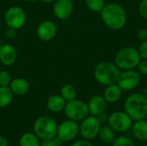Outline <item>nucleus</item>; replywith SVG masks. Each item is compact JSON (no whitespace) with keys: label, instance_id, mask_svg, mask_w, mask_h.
Here are the masks:
<instances>
[{"label":"nucleus","instance_id":"nucleus-1","mask_svg":"<svg viewBox=\"0 0 147 146\" xmlns=\"http://www.w3.org/2000/svg\"><path fill=\"white\" fill-rule=\"evenodd\" d=\"M101 17L104 24L112 30H120L127 23V12L125 9L118 3L105 4L101 10Z\"/></svg>","mask_w":147,"mask_h":146},{"label":"nucleus","instance_id":"nucleus-2","mask_svg":"<svg viewBox=\"0 0 147 146\" xmlns=\"http://www.w3.org/2000/svg\"><path fill=\"white\" fill-rule=\"evenodd\" d=\"M124 111L133 120H144L147 116V98L141 93L130 95L124 102Z\"/></svg>","mask_w":147,"mask_h":146},{"label":"nucleus","instance_id":"nucleus-3","mask_svg":"<svg viewBox=\"0 0 147 146\" xmlns=\"http://www.w3.org/2000/svg\"><path fill=\"white\" fill-rule=\"evenodd\" d=\"M120 69L117 65L109 61L100 62L94 70V77L97 83L103 86L116 83L120 76Z\"/></svg>","mask_w":147,"mask_h":146},{"label":"nucleus","instance_id":"nucleus-4","mask_svg":"<svg viewBox=\"0 0 147 146\" xmlns=\"http://www.w3.org/2000/svg\"><path fill=\"white\" fill-rule=\"evenodd\" d=\"M58 124L56 120L48 115H41L38 117L33 126L34 134L40 139H51L57 135Z\"/></svg>","mask_w":147,"mask_h":146},{"label":"nucleus","instance_id":"nucleus-5","mask_svg":"<svg viewBox=\"0 0 147 146\" xmlns=\"http://www.w3.org/2000/svg\"><path fill=\"white\" fill-rule=\"evenodd\" d=\"M141 58L138 49L132 46H126L117 52L115 57V63L121 70H134L140 62Z\"/></svg>","mask_w":147,"mask_h":146},{"label":"nucleus","instance_id":"nucleus-6","mask_svg":"<svg viewBox=\"0 0 147 146\" xmlns=\"http://www.w3.org/2000/svg\"><path fill=\"white\" fill-rule=\"evenodd\" d=\"M64 113L67 119L77 122L81 121L90 114L88 104L85 102L78 99L66 102L64 108Z\"/></svg>","mask_w":147,"mask_h":146},{"label":"nucleus","instance_id":"nucleus-7","mask_svg":"<svg viewBox=\"0 0 147 146\" xmlns=\"http://www.w3.org/2000/svg\"><path fill=\"white\" fill-rule=\"evenodd\" d=\"M101 126L102 124L97 117L90 114L80 121L79 134L84 139L92 140L98 137Z\"/></svg>","mask_w":147,"mask_h":146},{"label":"nucleus","instance_id":"nucleus-8","mask_svg":"<svg viewBox=\"0 0 147 146\" xmlns=\"http://www.w3.org/2000/svg\"><path fill=\"white\" fill-rule=\"evenodd\" d=\"M109 126L117 133H125L133 126V120L125 111H115L109 115Z\"/></svg>","mask_w":147,"mask_h":146},{"label":"nucleus","instance_id":"nucleus-9","mask_svg":"<svg viewBox=\"0 0 147 146\" xmlns=\"http://www.w3.org/2000/svg\"><path fill=\"white\" fill-rule=\"evenodd\" d=\"M4 22L9 28L19 29L22 28L27 22L25 11L19 6H11L4 13Z\"/></svg>","mask_w":147,"mask_h":146},{"label":"nucleus","instance_id":"nucleus-10","mask_svg":"<svg viewBox=\"0 0 147 146\" xmlns=\"http://www.w3.org/2000/svg\"><path fill=\"white\" fill-rule=\"evenodd\" d=\"M79 134V124L71 120H66L58 125L57 136L63 142H71Z\"/></svg>","mask_w":147,"mask_h":146},{"label":"nucleus","instance_id":"nucleus-11","mask_svg":"<svg viewBox=\"0 0 147 146\" xmlns=\"http://www.w3.org/2000/svg\"><path fill=\"white\" fill-rule=\"evenodd\" d=\"M140 74L134 70H125L120 73L116 83L124 91H130L138 87L140 83Z\"/></svg>","mask_w":147,"mask_h":146},{"label":"nucleus","instance_id":"nucleus-12","mask_svg":"<svg viewBox=\"0 0 147 146\" xmlns=\"http://www.w3.org/2000/svg\"><path fill=\"white\" fill-rule=\"evenodd\" d=\"M74 5L71 0H55L53 2V12L59 20L68 19L73 12Z\"/></svg>","mask_w":147,"mask_h":146},{"label":"nucleus","instance_id":"nucleus-13","mask_svg":"<svg viewBox=\"0 0 147 146\" xmlns=\"http://www.w3.org/2000/svg\"><path fill=\"white\" fill-rule=\"evenodd\" d=\"M36 33L40 40L43 41H50L53 40L57 34V26L53 22L46 20L38 25Z\"/></svg>","mask_w":147,"mask_h":146},{"label":"nucleus","instance_id":"nucleus-14","mask_svg":"<svg viewBox=\"0 0 147 146\" xmlns=\"http://www.w3.org/2000/svg\"><path fill=\"white\" fill-rule=\"evenodd\" d=\"M17 59L16 50L10 44H2L0 46V62L4 66L13 65Z\"/></svg>","mask_w":147,"mask_h":146},{"label":"nucleus","instance_id":"nucleus-15","mask_svg":"<svg viewBox=\"0 0 147 146\" xmlns=\"http://www.w3.org/2000/svg\"><path fill=\"white\" fill-rule=\"evenodd\" d=\"M87 104H88L90 114L93 116H97L100 114L105 112L108 102L104 99L103 96L96 95L90 99Z\"/></svg>","mask_w":147,"mask_h":146},{"label":"nucleus","instance_id":"nucleus-16","mask_svg":"<svg viewBox=\"0 0 147 146\" xmlns=\"http://www.w3.org/2000/svg\"><path fill=\"white\" fill-rule=\"evenodd\" d=\"M9 87L14 95L19 96L28 94L30 89L28 82L22 77H16L11 80Z\"/></svg>","mask_w":147,"mask_h":146},{"label":"nucleus","instance_id":"nucleus-17","mask_svg":"<svg viewBox=\"0 0 147 146\" xmlns=\"http://www.w3.org/2000/svg\"><path fill=\"white\" fill-rule=\"evenodd\" d=\"M122 91L123 90L117 83H113L106 86V89L103 92V97L108 103H115L121 99Z\"/></svg>","mask_w":147,"mask_h":146},{"label":"nucleus","instance_id":"nucleus-18","mask_svg":"<svg viewBox=\"0 0 147 146\" xmlns=\"http://www.w3.org/2000/svg\"><path fill=\"white\" fill-rule=\"evenodd\" d=\"M66 102L60 95H53L47 100V108L52 113H60L64 111Z\"/></svg>","mask_w":147,"mask_h":146},{"label":"nucleus","instance_id":"nucleus-19","mask_svg":"<svg viewBox=\"0 0 147 146\" xmlns=\"http://www.w3.org/2000/svg\"><path fill=\"white\" fill-rule=\"evenodd\" d=\"M134 137L140 141H147V121L144 120H136L132 126Z\"/></svg>","mask_w":147,"mask_h":146},{"label":"nucleus","instance_id":"nucleus-20","mask_svg":"<svg viewBox=\"0 0 147 146\" xmlns=\"http://www.w3.org/2000/svg\"><path fill=\"white\" fill-rule=\"evenodd\" d=\"M40 139L33 132L23 133L19 139V146H40Z\"/></svg>","mask_w":147,"mask_h":146},{"label":"nucleus","instance_id":"nucleus-21","mask_svg":"<svg viewBox=\"0 0 147 146\" xmlns=\"http://www.w3.org/2000/svg\"><path fill=\"white\" fill-rule=\"evenodd\" d=\"M98 137L104 144L109 145L112 144L115 139V131L108 125V126H101L98 133Z\"/></svg>","mask_w":147,"mask_h":146},{"label":"nucleus","instance_id":"nucleus-22","mask_svg":"<svg viewBox=\"0 0 147 146\" xmlns=\"http://www.w3.org/2000/svg\"><path fill=\"white\" fill-rule=\"evenodd\" d=\"M13 96L9 86H0V108L9 106L12 102Z\"/></svg>","mask_w":147,"mask_h":146},{"label":"nucleus","instance_id":"nucleus-23","mask_svg":"<svg viewBox=\"0 0 147 146\" xmlns=\"http://www.w3.org/2000/svg\"><path fill=\"white\" fill-rule=\"evenodd\" d=\"M65 102H70L71 100L76 99L77 97V90L76 88L71 84H65L62 86L59 94Z\"/></svg>","mask_w":147,"mask_h":146},{"label":"nucleus","instance_id":"nucleus-24","mask_svg":"<svg viewBox=\"0 0 147 146\" xmlns=\"http://www.w3.org/2000/svg\"><path fill=\"white\" fill-rule=\"evenodd\" d=\"M84 2L87 8L93 12H101L105 6L104 0H84Z\"/></svg>","mask_w":147,"mask_h":146},{"label":"nucleus","instance_id":"nucleus-25","mask_svg":"<svg viewBox=\"0 0 147 146\" xmlns=\"http://www.w3.org/2000/svg\"><path fill=\"white\" fill-rule=\"evenodd\" d=\"M111 145L112 146H135L133 139L127 136H120L118 138H115Z\"/></svg>","mask_w":147,"mask_h":146},{"label":"nucleus","instance_id":"nucleus-26","mask_svg":"<svg viewBox=\"0 0 147 146\" xmlns=\"http://www.w3.org/2000/svg\"><path fill=\"white\" fill-rule=\"evenodd\" d=\"M10 82V74L7 71H0V86H9Z\"/></svg>","mask_w":147,"mask_h":146},{"label":"nucleus","instance_id":"nucleus-27","mask_svg":"<svg viewBox=\"0 0 147 146\" xmlns=\"http://www.w3.org/2000/svg\"><path fill=\"white\" fill-rule=\"evenodd\" d=\"M138 11L141 17L147 19V0L140 1V3L139 4Z\"/></svg>","mask_w":147,"mask_h":146},{"label":"nucleus","instance_id":"nucleus-28","mask_svg":"<svg viewBox=\"0 0 147 146\" xmlns=\"http://www.w3.org/2000/svg\"><path fill=\"white\" fill-rule=\"evenodd\" d=\"M138 52H139V54L141 59H147V40H143L141 42V44L139 46Z\"/></svg>","mask_w":147,"mask_h":146},{"label":"nucleus","instance_id":"nucleus-29","mask_svg":"<svg viewBox=\"0 0 147 146\" xmlns=\"http://www.w3.org/2000/svg\"><path fill=\"white\" fill-rule=\"evenodd\" d=\"M137 68H138V71L140 72V74L147 76V59L140 60Z\"/></svg>","mask_w":147,"mask_h":146},{"label":"nucleus","instance_id":"nucleus-30","mask_svg":"<svg viewBox=\"0 0 147 146\" xmlns=\"http://www.w3.org/2000/svg\"><path fill=\"white\" fill-rule=\"evenodd\" d=\"M16 29L15 28H9L8 27V28L5 30V37L8 39V40H13L16 38Z\"/></svg>","mask_w":147,"mask_h":146},{"label":"nucleus","instance_id":"nucleus-31","mask_svg":"<svg viewBox=\"0 0 147 146\" xmlns=\"http://www.w3.org/2000/svg\"><path fill=\"white\" fill-rule=\"evenodd\" d=\"M71 146H93L92 143L90 142V140H87V139H79L75 141Z\"/></svg>","mask_w":147,"mask_h":146},{"label":"nucleus","instance_id":"nucleus-32","mask_svg":"<svg viewBox=\"0 0 147 146\" xmlns=\"http://www.w3.org/2000/svg\"><path fill=\"white\" fill-rule=\"evenodd\" d=\"M138 38L140 40H147V28H143L139 30L138 32Z\"/></svg>","mask_w":147,"mask_h":146},{"label":"nucleus","instance_id":"nucleus-33","mask_svg":"<svg viewBox=\"0 0 147 146\" xmlns=\"http://www.w3.org/2000/svg\"><path fill=\"white\" fill-rule=\"evenodd\" d=\"M96 117H97V119L99 120V121L101 122V124H104V123H107V122H108L109 115H108L105 112H103V113L100 114H99V115H97Z\"/></svg>","mask_w":147,"mask_h":146},{"label":"nucleus","instance_id":"nucleus-34","mask_svg":"<svg viewBox=\"0 0 147 146\" xmlns=\"http://www.w3.org/2000/svg\"><path fill=\"white\" fill-rule=\"evenodd\" d=\"M40 146H57L56 144L54 143L53 139H45V140H41Z\"/></svg>","mask_w":147,"mask_h":146},{"label":"nucleus","instance_id":"nucleus-35","mask_svg":"<svg viewBox=\"0 0 147 146\" xmlns=\"http://www.w3.org/2000/svg\"><path fill=\"white\" fill-rule=\"evenodd\" d=\"M0 146H8L7 139L3 136H0Z\"/></svg>","mask_w":147,"mask_h":146},{"label":"nucleus","instance_id":"nucleus-36","mask_svg":"<svg viewBox=\"0 0 147 146\" xmlns=\"http://www.w3.org/2000/svg\"><path fill=\"white\" fill-rule=\"evenodd\" d=\"M141 95H142L143 96H145L146 98H147V88L146 89H144L141 91Z\"/></svg>","mask_w":147,"mask_h":146},{"label":"nucleus","instance_id":"nucleus-37","mask_svg":"<svg viewBox=\"0 0 147 146\" xmlns=\"http://www.w3.org/2000/svg\"><path fill=\"white\" fill-rule=\"evenodd\" d=\"M43 3H53L55 0H40Z\"/></svg>","mask_w":147,"mask_h":146},{"label":"nucleus","instance_id":"nucleus-38","mask_svg":"<svg viewBox=\"0 0 147 146\" xmlns=\"http://www.w3.org/2000/svg\"><path fill=\"white\" fill-rule=\"evenodd\" d=\"M25 2H27V3H35V2H37L38 0H24Z\"/></svg>","mask_w":147,"mask_h":146},{"label":"nucleus","instance_id":"nucleus-39","mask_svg":"<svg viewBox=\"0 0 147 146\" xmlns=\"http://www.w3.org/2000/svg\"><path fill=\"white\" fill-rule=\"evenodd\" d=\"M2 46V41H1V40H0V46Z\"/></svg>","mask_w":147,"mask_h":146},{"label":"nucleus","instance_id":"nucleus-40","mask_svg":"<svg viewBox=\"0 0 147 146\" xmlns=\"http://www.w3.org/2000/svg\"><path fill=\"white\" fill-rule=\"evenodd\" d=\"M140 146H147V145H140Z\"/></svg>","mask_w":147,"mask_h":146},{"label":"nucleus","instance_id":"nucleus-41","mask_svg":"<svg viewBox=\"0 0 147 146\" xmlns=\"http://www.w3.org/2000/svg\"><path fill=\"white\" fill-rule=\"evenodd\" d=\"M146 28H147V24H146Z\"/></svg>","mask_w":147,"mask_h":146},{"label":"nucleus","instance_id":"nucleus-42","mask_svg":"<svg viewBox=\"0 0 147 146\" xmlns=\"http://www.w3.org/2000/svg\"><path fill=\"white\" fill-rule=\"evenodd\" d=\"M140 1H141V0H140Z\"/></svg>","mask_w":147,"mask_h":146}]
</instances>
